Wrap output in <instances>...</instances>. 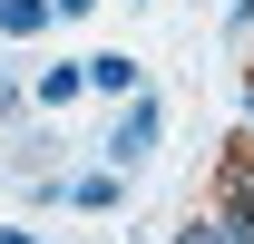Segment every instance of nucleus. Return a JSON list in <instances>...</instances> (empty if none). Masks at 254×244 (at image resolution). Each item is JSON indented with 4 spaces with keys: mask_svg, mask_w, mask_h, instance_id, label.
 I'll list each match as a JSON object with an SVG mask.
<instances>
[{
    "mask_svg": "<svg viewBox=\"0 0 254 244\" xmlns=\"http://www.w3.org/2000/svg\"><path fill=\"white\" fill-rule=\"evenodd\" d=\"M157 137H166V108H157V88L118 98V127L98 137V166H118V176H137V166L157 156Z\"/></svg>",
    "mask_w": 254,
    "mask_h": 244,
    "instance_id": "f257e3e1",
    "label": "nucleus"
},
{
    "mask_svg": "<svg viewBox=\"0 0 254 244\" xmlns=\"http://www.w3.org/2000/svg\"><path fill=\"white\" fill-rule=\"evenodd\" d=\"M215 225H225V244H254V137H235L215 166Z\"/></svg>",
    "mask_w": 254,
    "mask_h": 244,
    "instance_id": "f03ea898",
    "label": "nucleus"
},
{
    "mask_svg": "<svg viewBox=\"0 0 254 244\" xmlns=\"http://www.w3.org/2000/svg\"><path fill=\"white\" fill-rule=\"evenodd\" d=\"M49 195H68V205H78V215H108V205H118V195H127V176H118V166H88V176H49Z\"/></svg>",
    "mask_w": 254,
    "mask_h": 244,
    "instance_id": "7ed1b4c3",
    "label": "nucleus"
},
{
    "mask_svg": "<svg viewBox=\"0 0 254 244\" xmlns=\"http://www.w3.org/2000/svg\"><path fill=\"white\" fill-rule=\"evenodd\" d=\"M78 68H88V88H98V98H137V88H147V68L127 59V49H98V59H78Z\"/></svg>",
    "mask_w": 254,
    "mask_h": 244,
    "instance_id": "20e7f679",
    "label": "nucleus"
},
{
    "mask_svg": "<svg viewBox=\"0 0 254 244\" xmlns=\"http://www.w3.org/2000/svg\"><path fill=\"white\" fill-rule=\"evenodd\" d=\"M78 88H88V68H78V59H49V68L30 78V98H39V108H68Z\"/></svg>",
    "mask_w": 254,
    "mask_h": 244,
    "instance_id": "39448f33",
    "label": "nucleus"
},
{
    "mask_svg": "<svg viewBox=\"0 0 254 244\" xmlns=\"http://www.w3.org/2000/svg\"><path fill=\"white\" fill-rule=\"evenodd\" d=\"M49 20H59L49 0H0V39H39Z\"/></svg>",
    "mask_w": 254,
    "mask_h": 244,
    "instance_id": "423d86ee",
    "label": "nucleus"
},
{
    "mask_svg": "<svg viewBox=\"0 0 254 244\" xmlns=\"http://www.w3.org/2000/svg\"><path fill=\"white\" fill-rule=\"evenodd\" d=\"M176 244H225V225H215V215H195V225H176Z\"/></svg>",
    "mask_w": 254,
    "mask_h": 244,
    "instance_id": "0eeeda50",
    "label": "nucleus"
},
{
    "mask_svg": "<svg viewBox=\"0 0 254 244\" xmlns=\"http://www.w3.org/2000/svg\"><path fill=\"white\" fill-rule=\"evenodd\" d=\"M20 98H30V88H20V78H10V68H0V118H10V108H20Z\"/></svg>",
    "mask_w": 254,
    "mask_h": 244,
    "instance_id": "6e6552de",
    "label": "nucleus"
},
{
    "mask_svg": "<svg viewBox=\"0 0 254 244\" xmlns=\"http://www.w3.org/2000/svg\"><path fill=\"white\" fill-rule=\"evenodd\" d=\"M49 10H59V20H88V10H98V0H49Z\"/></svg>",
    "mask_w": 254,
    "mask_h": 244,
    "instance_id": "1a4fd4ad",
    "label": "nucleus"
},
{
    "mask_svg": "<svg viewBox=\"0 0 254 244\" xmlns=\"http://www.w3.org/2000/svg\"><path fill=\"white\" fill-rule=\"evenodd\" d=\"M0 244H39V235H30V225H0Z\"/></svg>",
    "mask_w": 254,
    "mask_h": 244,
    "instance_id": "9d476101",
    "label": "nucleus"
},
{
    "mask_svg": "<svg viewBox=\"0 0 254 244\" xmlns=\"http://www.w3.org/2000/svg\"><path fill=\"white\" fill-rule=\"evenodd\" d=\"M245 127H254V88H245Z\"/></svg>",
    "mask_w": 254,
    "mask_h": 244,
    "instance_id": "9b49d317",
    "label": "nucleus"
}]
</instances>
